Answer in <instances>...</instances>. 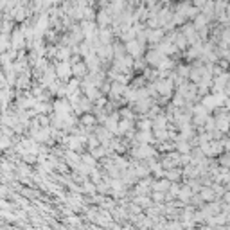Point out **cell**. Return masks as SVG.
<instances>
[{"mask_svg": "<svg viewBox=\"0 0 230 230\" xmlns=\"http://www.w3.org/2000/svg\"><path fill=\"white\" fill-rule=\"evenodd\" d=\"M97 20H99L101 25H106L108 22H110V13H108V11H101V13H97Z\"/></svg>", "mask_w": 230, "mask_h": 230, "instance_id": "cell-8", "label": "cell"}, {"mask_svg": "<svg viewBox=\"0 0 230 230\" xmlns=\"http://www.w3.org/2000/svg\"><path fill=\"white\" fill-rule=\"evenodd\" d=\"M81 158H83V162H85V164H88V165H93V164H95V160H93L92 155H83Z\"/></svg>", "mask_w": 230, "mask_h": 230, "instance_id": "cell-15", "label": "cell"}, {"mask_svg": "<svg viewBox=\"0 0 230 230\" xmlns=\"http://www.w3.org/2000/svg\"><path fill=\"white\" fill-rule=\"evenodd\" d=\"M176 148H178V151H182V153H187V151H189V144H187L185 140H180Z\"/></svg>", "mask_w": 230, "mask_h": 230, "instance_id": "cell-14", "label": "cell"}, {"mask_svg": "<svg viewBox=\"0 0 230 230\" xmlns=\"http://www.w3.org/2000/svg\"><path fill=\"white\" fill-rule=\"evenodd\" d=\"M153 198H155L157 201H162V200H164V194H162V192H155V196H153Z\"/></svg>", "mask_w": 230, "mask_h": 230, "instance_id": "cell-21", "label": "cell"}, {"mask_svg": "<svg viewBox=\"0 0 230 230\" xmlns=\"http://www.w3.org/2000/svg\"><path fill=\"white\" fill-rule=\"evenodd\" d=\"M167 187H171V182L165 178V180H160V182H157L155 183V191H165Z\"/></svg>", "mask_w": 230, "mask_h": 230, "instance_id": "cell-9", "label": "cell"}, {"mask_svg": "<svg viewBox=\"0 0 230 230\" xmlns=\"http://www.w3.org/2000/svg\"><path fill=\"white\" fill-rule=\"evenodd\" d=\"M155 135H157V138H167L169 137V131H165V129H155Z\"/></svg>", "mask_w": 230, "mask_h": 230, "instance_id": "cell-13", "label": "cell"}, {"mask_svg": "<svg viewBox=\"0 0 230 230\" xmlns=\"http://www.w3.org/2000/svg\"><path fill=\"white\" fill-rule=\"evenodd\" d=\"M128 129H131V122L129 121H121L119 122V133H124V131H128Z\"/></svg>", "mask_w": 230, "mask_h": 230, "instance_id": "cell-10", "label": "cell"}, {"mask_svg": "<svg viewBox=\"0 0 230 230\" xmlns=\"http://www.w3.org/2000/svg\"><path fill=\"white\" fill-rule=\"evenodd\" d=\"M216 128L221 129V131H227L230 128V115L228 113H221L216 117Z\"/></svg>", "mask_w": 230, "mask_h": 230, "instance_id": "cell-3", "label": "cell"}, {"mask_svg": "<svg viewBox=\"0 0 230 230\" xmlns=\"http://www.w3.org/2000/svg\"><path fill=\"white\" fill-rule=\"evenodd\" d=\"M221 164H223V165H230V155H225V157H223Z\"/></svg>", "mask_w": 230, "mask_h": 230, "instance_id": "cell-20", "label": "cell"}, {"mask_svg": "<svg viewBox=\"0 0 230 230\" xmlns=\"http://www.w3.org/2000/svg\"><path fill=\"white\" fill-rule=\"evenodd\" d=\"M165 176H167V180H176L180 176V171L178 169H171V171L165 172Z\"/></svg>", "mask_w": 230, "mask_h": 230, "instance_id": "cell-11", "label": "cell"}, {"mask_svg": "<svg viewBox=\"0 0 230 230\" xmlns=\"http://www.w3.org/2000/svg\"><path fill=\"white\" fill-rule=\"evenodd\" d=\"M126 50H128L131 56H140L142 54V43L138 40H131V42L126 43Z\"/></svg>", "mask_w": 230, "mask_h": 230, "instance_id": "cell-4", "label": "cell"}, {"mask_svg": "<svg viewBox=\"0 0 230 230\" xmlns=\"http://www.w3.org/2000/svg\"><path fill=\"white\" fill-rule=\"evenodd\" d=\"M169 67H172V61L169 59V58H165L164 61H162V65H160L158 68H169Z\"/></svg>", "mask_w": 230, "mask_h": 230, "instance_id": "cell-16", "label": "cell"}, {"mask_svg": "<svg viewBox=\"0 0 230 230\" xmlns=\"http://www.w3.org/2000/svg\"><path fill=\"white\" fill-rule=\"evenodd\" d=\"M81 27H83V34H85L86 38H92L93 32H95V25H93L90 20H83Z\"/></svg>", "mask_w": 230, "mask_h": 230, "instance_id": "cell-6", "label": "cell"}, {"mask_svg": "<svg viewBox=\"0 0 230 230\" xmlns=\"http://www.w3.org/2000/svg\"><path fill=\"white\" fill-rule=\"evenodd\" d=\"M164 59H165V54L162 52V50H158V49L149 50L148 56H146V61H148L149 65H155V67H160Z\"/></svg>", "mask_w": 230, "mask_h": 230, "instance_id": "cell-1", "label": "cell"}, {"mask_svg": "<svg viewBox=\"0 0 230 230\" xmlns=\"http://www.w3.org/2000/svg\"><path fill=\"white\" fill-rule=\"evenodd\" d=\"M210 198H214V191L212 189H205L201 192V200H210Z\"/></svg>", "mask_w": 230, "mask_h": 230, "instance_id": "cell-12", "label": "cell"}, {"mask_svg": "<svg viewBox=\"0 0 230 230\" xmlns=\"http://www.w3.org/2000/svg\"><path fill=\"white\" fill-rule=\"evenodd\" d=\"M56 76L61 79H67L72 76V63H68V61H59V63L56 65Z\"/></svg>", "mask_w": 230, "mask_h": 230, "instance_id": "cell-2", "label": "cell"}, {"mask_svg": "<svg viewBox=\"0 0 230 230\" xmlns=\"http://www.w3.org/2000/svg\"><path fill=\"white\" fill-rule=\"evenodd\" d=\"M92 151H93L95 157H102V155H104V148H99V146H97L95 149H92Z\"/></svg>", "mask_w": 230, "mask_h": 230, "instance_id": "cell-18", "label": "cell"}, {"mask_svg": "<svg viewBox=\"0 0 230 230\" xmlns=\"http://www.w3.org/2000/svg\"><path fill=\"white\" fill-rule=\"evenodd\" d=\"M11 40H13V50H16L20 47L23 40H25V34H23V31H14L13 36H11Z\"/></svg>", "mask_w": 230, "mask_h": 230, "instance_id": "cell-5", "label": "cell"}, {"mask_svg": "<svg viewBox=\"0 0 230 230\" xmlns=\"http://www.w3.org/2000/svg\"><path fill=\"white\" fill-rule=\"evenodd\" d=\"M146 32H148V40L149 42H160L162 40V31L160 29H149Z\"/></svg>", "mask_w": 230, "mask_h": 230, "instance_id": "cell-7", "label": "cell"}, {"mask_svg": "<svg viewBox=\"0 0 230 230\" xmlns=\"http://www.w3.org/2000/svg\"><path fill=\"white\" fill-rule=\"evenodd\" d=\"M180 196H182V198H189V196H191V189H189V187H183V189L180 191Z\"/></svg>", "mask_w": 230, "mask_h": 230, "instance_id": "cell-17", "label": "cell"}, {"mask_svg": "<svg viewBox=\"0 0 230 230\" xmlns=\"http://www.w3.org/2000/svg\"><path fill=\"white\" fill-rule=\"evenodd\" d=\"M83 124H93V117L92 115H85L83 117Z\"/></svg>", "mask_w": 230, "mask_h": 230, "instance_id": "cell-19", "label": "cell"}]
</instances>
